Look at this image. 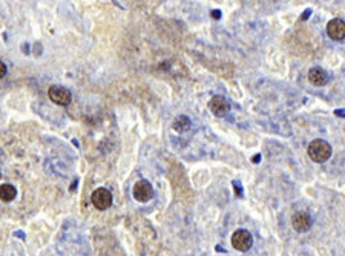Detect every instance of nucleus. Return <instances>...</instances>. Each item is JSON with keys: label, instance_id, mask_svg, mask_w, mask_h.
<instances>
[{"label": "nucleus", "instance_id": "1", "mask_svg": "<svg viewBox=\"0 0 345 256\" xmlns=\"http://www.w3.org/2000/svg\"><path fill=\"white\" fill-rule=\"evenodd\" d=\"M307 152L315 163H325L332 157V146L325 140H313L308 144Z\"/></svg>", "mask_w": 345, "mask_h": 256}, {"label": "nucleus", "instance_id": "2", "mask_svg": "<svg viewBox=\"0 0 345 256\" xmlns=\"http://www.w3.org/2000/svg\"><path fill=\"white\" fill-rule=\"evenodd\" d=\"M132 195H134V198L137 201H140V203H148L149 199L154 198V187H152V184L149 181L140 179L134 184Z\"/></svg>", "mask_w": 345, "mask_h": 256}, {"label": "nucleus", "instance_id": "3", "mask_svg": "<svg viewBox=\"0 0 345 256\" xmlns=\"http://www.w3.org/2000/svg\"><path fill=\"white\" fill-rule=\"evenodd\" d=\"M90 199H92L94 207L98 209V210H106V209H109L112 206V193L109 192L107 189H104V187H100V189L94 190Z\"/></svg>", "mask_w": 345, "mask_h": 256}, {"label": "nucleus", "instance_id": "4", "mask_svg": "<svg viewBox=\"0 0 345 256\" xmlns=\"http://www.w3.org/2000/svg\"><path fill=\"white\" fill-rule=\"evenodd\" d=\"M232 246L240 252H247L253 246V238L247 230H237L232 236Z\"/></svg>", "mask_w": 345, "mask_h": 256}, {"label": "nucleus", "instance_id": "5", "mask_svg": "<svg viewBox=\"0 0 345 256\" xmlns=\"http://www.w3.org/2000/svg\"><path fill=\"white\" fill-rule=\"evenodd\" d=\"M48 95H49L51 101H54L59 106H68L72 100L71 92L63 86H51L48 90Z\"/></svg>", "mask_w": 345, "mask_h": 256}, {"label": "nucleus", "instance_id": "6", "mask_svg": "<svg viewBox=\"0 0 345 256\" xmlns=\"http://www.w3.org/2000/svg\"><path fill=\"white\" fill-rule=\"evenodd\" d=\"M327 34L332 40L341 42L345 39V22L342 19H333L327 25Z\"/></svg>", "mask_w": 345, "mask_h": 256}, {"label": "nucleus", "instance_id": "7", "mask_svg": "<svg viewBox=\"0 0 345 256\" xmlns=\"http://www.w3.org/2000/svg\"><path fill=\"white\" fill-rule=\"evenodd\" d=\"M209 107H210V111L216 115V117H224L229 114L230 111V104L229 101L221 97V95H215L210 98V103H209Z\"/></svg>", "mask_w": 345, "mask_h": 256}, {"label": "nucleus", "instance_id": "8", "mask_svg": "<svg viewBox=\"0 0 345 256\" xmlns=\"http://www.w3.org/2000/svg\"><path fill=\"white\" fill-rule=\"evenodd\" d=\"M292 224H293L295 230H298V232H307L308 229L312 227V218L308 216L307 213H304V212H298L292 218Z\"/></svg>", "mask_w": 345, "mask_h": 256}, {"label": "nucleus", "instance_id": "9", "mask_svg": "<svg viewBox=\"0 0 345 256\" xmlns=\"http://www.w3.org/2000/svg\"><path fill=\"white\" fill-rule=\"evenodd\" d=\"M329 80V76L322 68H312L308 71V82L315 86H324Z\"/></svg>", "mask_w": 345, "mask_h": 256}, {"label": "nucleus", "instance_id": "10", "mask_svg": "<svg viewBox=\"0 0 345 256\" xmlns=\"http://www.w3.org/2000/svg\"><path fill=\"white\" fill-rule=\"evenodd\" d=\"M190 126H192V121L189 117L186 115H178L173 123H172V127H173V131L179 132V134H183V132H187L190 129Z\"/></svg>", "mask_w": 345, "mask_h": 256}, {"label": "nucleus", "instance_id": "11", "mask_svg": "<svg viewBox=\"0 0 345 256\" xmlns=\"http://www.w3.org/2000/svg\"><path fill=\"white\" fill-rule=\"evenodd\" d=\"M17 190L12 184H2L0 186V201L3 203H11V201L15 198Z\"/></svg>", "mask_w": 345, "mask_h": 256}, {"label": "nucleus", "instance_id": "12", "mask_svg": "<svg viewBox=\"0 0 345 256\" xmlns=\"http://www.w3.org/2000/svg\"><path fill=\"white\" fill-rule=\"evenodd\" d=\"M5 76H6V66L3 62H0V79L5 77Z\"/></svg>", "mask_w": 345, "mask_h": 256}, {"label": "nucleus", "instance_id": "13", "mask_svg": "<svg viewBox=\"0 0 345 256\" xmlns=\"http://www.w3.org/2000/svg\"><path fill=\"white\" fill-rule=\"evenodd\" d=\"M0 178H2V173H0Z\"/></svg>", "mask_w": 345, "mask_h": 256}]
</instances>
